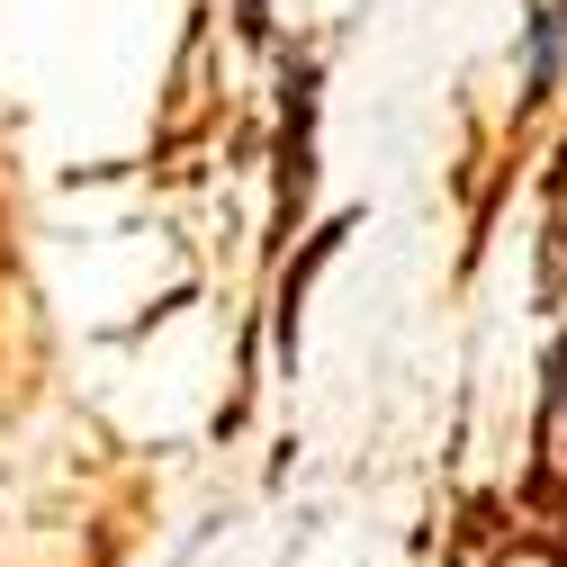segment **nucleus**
I'll return each instance as SVG.
<instances>
[{
	"mask_svg": "<svg viewBox=\"0 0 567 567\" xmlns=\"http://www.w3.org/2000/svg\"><path fill=\"white\" fill-rule=\"evenodd\" d=\"M558 54H567V10H540V19H532V45H523V82H532V100L558 82Z\"/></svg>",
	"mask_w": 567,
	"mask_h": 567,
	"instance_id": "nucleus-1",
	"label": "nucleus"
},
{
	"mask_svg": "<svg viewBox=\"0 0 567 567\" xmlns=\"http://www.w3.org/2000/svg\"><path fill=\"white\" fill-rule=\"evenodd\" d=\"M549 414H558L549 433H567V351H549Z\"/></svg>",
	"mask_w": 567,
	"mask_h": 567,
	"instance_id": "nucleus-2",
	"label": "nucleus"
}]
</instances>
